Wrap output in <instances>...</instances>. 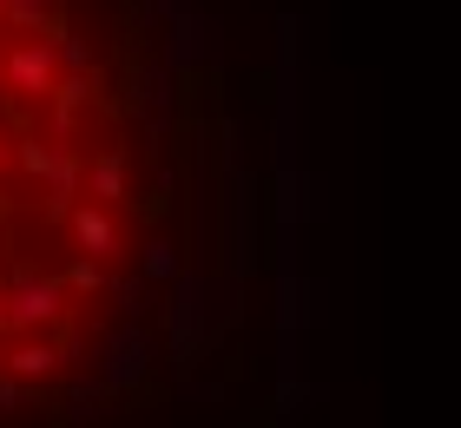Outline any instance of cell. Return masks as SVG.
<instances>
[{
  "instance_id": "6da1fadb",
  "label": "cell",
  "mask_w": 461,
  "mask_h": 428,
  "mask_svg": "<svg viewBox=\"0 0 461 428\" xmlns=\"http://www.w3.org/2000/svg\"><path fill=\"white\" fill-rule=\"evenodd\" d=\"M67 310V277H47V270H14L7 290H0V336L14 330H40V323H59Z\"/></svg>"
},
{
  "instance_id": "7a4b0ae2",
  "label": "cell",
  "mask_w": 461,
  "mask_h": 428,
  "mask_svg": "<svg viewBox=\"0 0 461 428\" xmlns=\"http://www.w3.org/2000/svg\"><path fill=\"white\" fill-rule=\"evenodd\" d=\"M0 79H7L14 99H53V86H59V47L47 33L20 40V47L0 53Z\"/></svg>"
},
{
  "instance_id": "3957f363",
  "label": "cell",
  "mask_w": 461,
  "mask_h": 428,
  "mask_svg": "<svg viewBox=\"0 0 461 428\" xmlns=\"http://www.w3.org/2000/svg\"><path fill=\"white\" fill-rule=\"evenodd\" d=\"M73 244H79V257H99V264H119L125 257V224L113 218V205H79L73 211Z\"/></svg>"
},
{
  "instance_id": "277c9868",
  "label": "cell",
  "mask_w": 461,
  "mask_h": 428,
  "mask_svg": "<svg viewBox=\"0 0 461 428\" xmlns=\"http://www.w3.org/2000/svg\"><path fill=\"white\" fill-rule=\"evenodd\" d=\"M79 178H86V165H79V152L73 145H59V159H53V171L40 185H47V218H59L73 198H79Z\"/></svg>"
},
{
  "instance_id": "5b68a950",
  "label": "cell",
  "mask_w": 461,
  "mask_h": 428,
  "mask_svg": "<svg viewBox=\"0 0 461 428\" xmlns=\"http://www.w3.org/2000/svg\"><path fill=\"white\" fill-rule=\"evenodd\" d=\"M59 362H67V356H59L53 342H14V350L0 356V369L20 376V382H47V376L59 369Z\"/></svg>"
},
{
  "instance_id": "8992f818",
  "label": "cell",
  "mask_w": 461,
  "mask_h": 428,
  "mask_svg": "<svg viewBox=\"0 0 461 428\" xmlns=\"http://www.w3.org/2000/svg\"><path fill=\"white\" fill-rule=\"evenodd\" d=\"M86 99H93V79H86V73H67V79L53 86V99H47V105H53V132H59V139H67L73 125H79Z\"/></svg>"
},
{
  "instance_id": "52a82bcc",
  "label": "cell",
  "mask_w": 461,
  "mask_h": 428,
  "mask_svg": "<svg viewBox=\"0 0 461 428\" xmlns=\"http://www.w3.org/2000/svg\"><path fill=\"white\" fill-rule=\"evenodd\" d=\"M86 191H93L99 205L125 198V159H119V152H99V159L86 165Z\"/></svg>"
},
{
  "instance_id": "ba28073f",
  "label": "cell",
  "mask_w": 461,
  "mask_h": 428,
  "mask_svg": "<svg viewBox=\"0 0 461 428\" xmlns=\"http://www.w3.org/2000/svg\"><path fill=\"white\" fill-rule=\"evenodd\" d=\"M59 0H0V27H20V33H40L53 20Z\"/></svg>"
},
{
  "instance_id": "9c48e42d",
  "label": "cell",
  "mask_w": 461,
  "mask_h": 428,
  "mask_svg": "<svg viewBox=\"0 0 461 428\" xmlns=\"http://www.w3.org/2000/svg\"><path fill=\"white\" fill-rule=\"evenodd\" d=\"M53 159H59V145H47V139H20V165H27L33 178H47Z\"/></svg>"
},
{
  "instance_id": "30bf717a",
  "label": "cell",
  "mask_w": 461,
  "mask_h": 428,
  "mask_svg": "<svg viewBox=\"0 0 461 428\" xmlns=\"http://www.w3.org/2000/svg\"><path fill=\"white\" fill-rule=\"evenodd\" d=\"M106 270H113V264H99V257H79V264L67 270V290H106Z\"/></svg>"
},
{
  "instance_id": "8fae6325",
  "label": "cell",
  "mask_w": 461,
  "mask_h": 428,
  "mask_svg": "<svg viewBox=\"0 0 461 428\" xmlns=\"http://www.w3.org/2000/svg\"><path fill=\"white\" fill-rule=\"evenodd\" d=\"M178 270V250L172 244H145V277H172Z\"/></svg>"
},
{
  "instance_id": "7c38bea8",
  "label": "cell",
  "mask_w": 461,
  "mask_h": 428,
  "mask_svg": "<svg viewBox=\"0 0 461 428\" xmlns=\"http://www.w3.org/2000/svg\"><path fill=\"white\" fill-rule=\"evenodd\" d=\"M20 402V376H0V409H14Z\"/></svg>"
},
{
  "instance_id": "4fadbf2b",
  "label": "cell",
  "mask_w": 461,
  "mask_h": 428,
  "mask_svg": "<svg viewBox=\"0 0 461 428\" xmlns=\"http://www.w3.org/2000/svg\"><path fill=\"white\" fill-rule=\"evenodd\" d=\"M7 211H14V198H7V185H0V224H7Z\"/></svg>"
},
{
  "instance_id": "5bb4252c",
  "label": "cell",
  "mask_w": 461,
  "mask_h": 428,
  "mask_svg": "<svg viewBox=\"0 0 461 428\" xmlns=\"http://www.w3.org/2000/svg\"><path fill=\"white\" fill-rule=\"evenodd\" d=\"M7 152H14V145H7V132H0V165H7Z\"/></svg>"
}]
</instances>
